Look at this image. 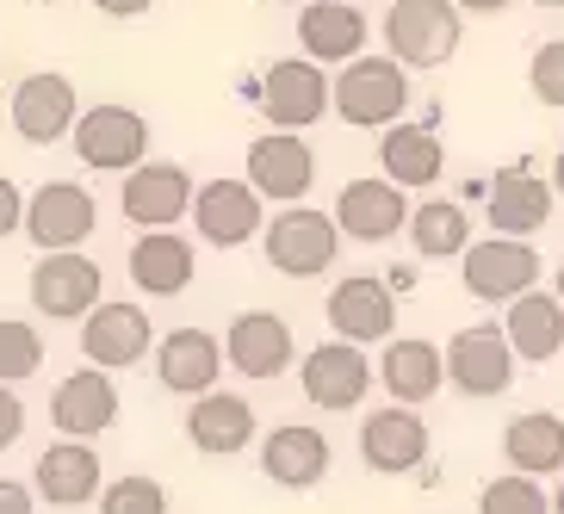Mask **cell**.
I'll return each mask as SVG.
<instances>
[{"label": "cell", "mask_w": 564, "mask_h": 514, "mask_svg": "<svg viewBox=\"0 0 564 514\" xmlns=\"http://www.w3.org/2000/svg\"><path fill=\"white\" fill-rule=\"evenodd\" d=\"M19 223H25V193H19V181H7V174H0V242H7Z\"/></svg>", "instance_id": "cell-38"}, {"label": "cell", "mask_w": 564, "mask_h": 514, "mask_svg": "<svg viewBox=\"0 0 564 514\" xmlns=\"http://www.w3.org/2000/svg\"><path fill=\"white\" fill-rule=\"evenodd\" d=\"M285 7H311V0H285Z\"/></svg>", "instance_id": "cell-46"}, {"label": "cell", "mask_w": 564, "mask_h": 514, "mask_svg": "<svg viewBox=\"0 0 564 514\" xmlns=\"http://www.w3.org/2000/svg\"><path fill=\"white\" fill-rule=\"evenodd\" d=\"M429 447L434 434L429 422L415 409H372L360 422V459L372 464V471H384V478H403V471H415V464H429Z\"/></svg>", "instance_id": "cell-20"}, {"label": "cell", "mask_w": 564, "mask_h": 514, "mask_svg": "<svg viewBox=\"0 0 564 514\" xmlns=\"http://www.w3.org/2000/svg\"><path fill=\"white\" fill-rule=\"evenodd\" d=\"M299 44H304V63H354L366 51V19L354 0H311L299 13Z\"/></svg>", "instance_id": "cell-27"}, {"label": "cell", "mask_w": 564, "mask_h": 514, "mask_svg": "<svg viewBox=\"0 0 564 514\" xmlns=\"http://www.w3.org/2000/svg\"><path fill=\"white\" fill-rule=\"evenodd\" d=\"M329 106L348 124H360V131H391L403 118V106H410V75L391 56H354L329 81Z\"/></svg>", "instance_id": "cell-1"}, {"label": "cell", "mask_w": 564, "mask_h": 514, "mask_svg": "<svg viewBox=\"0 0 564 514\" xmlns=\"http://www.w3.org/2000/svg\"><path fill=\"white\" fill-rule=\"evenodd\" d=\"M552 181L546 174H533V167H502L497 181L484 186V217H490V236H514V242H528V236L546 230L552 217Z\"/></svg>", "instance_id": "cell-15"}, {"label": "cell", "mask_w": 564, "mask_h": 514, "mask_svg": "<svg viewBox=\"0 0 564 514\" xmlns=\"http://www.w3.org/2000/svg\"><path fill=\"white\" fill-rule=\"evenodd\" d=\"M106 280L100 261H87L82 249L75 254H37L32 266V310L51 316V322H82L94 304H100Z\"/></svg>", "instance_id": "cell-10"}, {"label": "cell", "mask_w": 564, "mask_h": 514, "mask_svg": "<svg viewBox=\"0 0 564 514\" xmlns=\"http://www.w3.org/2000/svg\"><path fill=\"white\" fill-rule=\"evenodd\" d=\"M51 422L63 428V440H94V434H106L118 422V384H112V372H100V365L68 372V379L56 384V397H51Z\"/></svg>", "instance_id": "cell-24"}, {"label": "cell", "mask_w": 564, "mask_h": 514, "mask_svg": "<svg viewBox=\"0 0 564 514\" xmlns=\"http://www.w3.org/2000/svg\"><path fill=\"white\" fill-rule=\"evenodd\" d=\"M299 379L316 409H360L366 391H372V360L360 348H348V341H323V348L304 353Z\"/></svg>", "instance_id": "cell-21"}, {"label": "cell", "mask_w": 564, "mask_h": 514, "mask_svg": "<svg viewBox=\"0 0 564 514\" xmlns=\"http://www.w3.org/2000/svg\"><path fill=\"white\" fill-rule=\"evenodd\" d=\"M68 143H75L82 167H100V174H131V167L150 162V118L131 112V106L100 100V106H87V112L75 118Z\"/></svg>", "instance_id": "cell-4"}, {"label": "cell", "mask_w": 564, "mask_h": 514, "mask_svg": "<svg viewBox=\"0 0 564 514\" xmlns=\"http://www.w3.org/2000/svg\"><path fill=\"white\" fill-rule=\"evenodd\" d=\"M329 464H335L329 434L311 428V422H285V428H273L261 440V471L280 490H316V483L329 478Z\"/></svg>", "instance_id": "cell-23"}, {"label": "cell", "mask_w": 564, "mask_h": 514, "mask_svg": "<svg viewBox=\"0 0 564 514\" xmlns=\"http://www.w3.org/2000/svg\"><path fill=\"white\" fill-rule=\"evenodd\" d=\"M32 496L51 502V508H82V502L100 496V452L87 440H56V447L37 452L32 464Z\"/></svg>", "instance_id": "cell-25"}, {"label": "cell", "mask_w": 564, "mask_h": 514, "mask_svg": "<svg viewBox=\"0 0 564 514\" xmlns=\"http://www.w3.org/2000/svg\"><path fill=\"white\" fill-rule=\"evenodd\" d=\"M533 7H564V0H533Z\"/></svg>", "instance_id": "cell-45"}, {"label": "cell", "mask_w": 564, "mask_h": 514, "mask_svg": "<svg viewBox=\"0 0 564 514\" xmlns=\"http://www.w3.org/2000/svg\"><path fill=\"white\" fill-rule=\"evenodd\" d=\"M100 514H167V490L155 478H143V471L112 478L100 490Z\"/></svg>", "instance_id": "cell-35"}, {"label": "cell", "mask_w": 564, "mask_h": 514, "mask_svg": "<svg viewBox=\"0 0 564 514\" xmlns=\"http://www.w3.org/2000/svg\"><path fill=\"white\" fill-rule=\"evenodd\" d=\"M7 118H13V131L37 150H51L75 131V118H82V100H75V81L56 75V68H37L25 81L13 87V100H7Z\"/></svg>", "instance_id": "cell-8"}, {"label": "cell", "mask_w": 564, "mask_h": 514, "mask_svg": "<svg viewBox=\"0 0 564 514\" xmlns=\"http://www.w3.org/2000/svg\"><path fill=\"white\" fill-rule=\"evenodd\" d=\"M261 112H267L273 131L304 136L311 124H323V112H329V68L304 63V56L273 63L267 68V81H261Z\"/></svg>", "instance_id": "cell-7"}, {"label": "cell", "mask_w": 564, "mask_h": 514, "mask_svg": "<svg viewBox=\"0 0 564 514\" xmlns=\"http://www.w3.org/2000/svg\"><path fill=\"white\" fill-rule=\"evenodd\" d=\"M453 7H459V13H502L509 0H453Z\"/></svg>", "instance_id": "cell-41"}, {"label": "cell", "mask_w": 564, "mask_h": 514, "mask_svg": "<svg viewBox=\"0 0 564 514\" xmlns=\"http://www.w3.org/2000/svg\"><path fill=\"white\" fill-rule=\"evenodd\" d=\"M94 7H100L106 19H137V13H150L155 0H94Z\"/></svg>", "instance_id": "cell-40"}, {"label": "cell", "mask_w": 564, "mask_h": 514, "mask_svg": "<svg viewBox=\"0 0 564 514\" xmlns=\"http://www.w3.org/2000/svg\"><path fill=\"white\" fill-rule=\"evenodd\" d=\"M552 199H564V150L552 155Z\"/></svg>", "instance_id": "cell-42"}, {"label": "cell", "mask_w": 564, "mask_h": 514, "mask_svg": "<svg viewBox=\"0 0 564 514\" xmlns=\"http://www.w3.org/2000/svg\"><path fill=\"white\" fill-rule=\"evenodd\" d=\"M410 242L422 261H453V254L471 249V217H465V205L453 199H429V205H410Z\"/></svg>", "instance_id": "cell-32"}, {"label": "cell", "mask_w": 564, "mask_h": 514, "mask_svg": "<svg viewBox=\"0 0 564 514\" xmlns=\"http://www.w3.org/2000/svg\"><path fill=\"white\" fill-rule=\"evenodd\" d=\"M447 384L453 391H465V397H502L514 384V353H509V341H502V329L497 322H471V329H459L447 341Z\"/></svg>", "instance_id": "cell-9"}, {"label": "cell", "mask_w": 564, "mask_h": 514, "mask_svg": "<svg viewBox=\"0 0 564 514\" xmlns=\"http://www.w3.org/2000/svg\"><path fill=\"white\" fill-rule=\"evenodd\" d=\"M186 440H193L199 452H212V459L249 452V440H254L249 397H230V391H205V397H193V409H186Z\"/></svg>", "instance_id": "cell-28"}, {"label": "cell", "mask_w": 564, "mask_h": 514, "mask_svg": "<svg viewBox=\"0 0 564 514\" xmlns=\"http://www.w3.org/2000/svg\"><path fill=\"white\" fill-rule=\"evenodd\" d=\"M528 87H533V100H540V106H558V112H564V37H546V44L533 51Z\"/></svg>", "instance_id": "cell-36"}, {"label": "cell", "mask_w": 564, "mask_h": 514, "mask_svg": "<svg viewBox=\"0 0 564 514\" xmlns=\"http://www.w3.org/2000/svg\"><path fill=\"white\" fill-rule=\"evenodd\" d=\"M19 230L37 242V254H75L87 236L100 230V205L82 181H44L25 199V223Z\"/></svg>", "instance_id": "cell-5"}, {"label": "cell", "mask_w": 564, "mask_h": 514, "mask_svg": "<svg viewBox=\"0 0 564 514\" xmlns=\"http://www.w3.org/2000/svg\"><path fill=\"white\" fill-rule=\"evenodd\" d=\"M0 514H37L32 483H19V478H0Z\"/></svg>", "instance_id": "cell-39"}, {"label": "cell", "mask_w": 564, "mask_h": 514, "mask_svg": "<svg viewBox=\"0 0 564 514\" xmlns=\"http://www.w3.org/2000/svg\"><path fill=\"white\" fill-rule=\"evenodd\" d=\"M199 273V254L181 230H143L131 249V280L143 298H181Z\"/></svg>", "instance_id": "cell-26"}, {"label": "cell", "mask_w": 564, "mask_h": 514, "mask_svg": "<svg viewBox=\"0 0 564 514\" xmlns=\"http://www.w3.org/2000/svg\"><path fill=\"white\" fill-rule=\"evenodd\" d=\"M230 365H224V341L212 329H167L155 341V379L174 391V397H205L217 391Z\"/></svg>", "instance_id": "cell-18"}, {"label": "cell", "mask_w": 564, "mask_h": 514, "mask_svg": "<svg viewBox=\"0 0 564 514\" xmlns=\"http://www.w3.org/2000/svg\"><path fill=\"white\" fill-rule=\"evenodd\" d=\"M249 186L261 199H280V205H304V193L316 186V155L304 136H285V131H267L249 143Z\"/></svg>", "instance_id": "cell-19"}, {"label": "cell", "mask_w": 564, "mask_h": 514, "mask_svg": "<svg viewBox=\"0 0 564 514\" xmlns=\"http://www.w3.org/2000/svg\"><path fill=\"white\" fill-rule=\"evenodd\" d=\"M292 353H299L292 322L273 316V310H242L230 329H224V365L242 372V379H254V384L280 379L285 365H292Z\"/></svg>", "instance_id": "cell-14"}, {"label": "cell", "mask_w": 564, "mask_h": 514, "mask_svg": "<svg viewBox=\"0 0 564 514\" xmlns=\"http://www.w3.org/2000/svg\"><path fill=\"white\" fill-rule=\"evenodd\" d=\"M465 37V19L453 0H391L384 7V44L403 68H441Z\"/></svg>", "instance_id": "cell-2"}, {"label": "cell", "mask_w": 564, "mask_h": 514, "mask_svg": "<svg viewBox=\"0 0 564 514\" xmlns=\"http://www.w3.org/2000/svg\"><path fill=\"white\" fill-rule=\"evenodd\" d=\"M150 348H155V329L137 304H106L100 298L82 316V353H87V365H100V372H124V365H137Z\"/></svg>", "instance_id": "cell-16"}, {"label": "cell", "mask_w": 564, "mask_h": 514, "mask_svg": "<svg viewBox=\"0 0 564 514\" xmlns=\"http://www.w3.org/2000/svg\"><path fill=\"white\" fill-rule=\"evenodd\" d=\"M478 514H552V496L533 478L509 471V478H490L478 496Z\"/></svg>", "instance_id": "cell-34"}, {"label": "cell", "mask_w": 564, "mask_h": 514, "mask_svg": "<svg viewBox=\"0 0 564 514\" xmlns=\"http://www.w3.org/2000/svg\"><path fill=\"white\" fill-rule=\"evenodd\" d=\"M502 341H509L514 360L528 365H546L552 353L564 348V304L552 298V292H521V298L509 304V316H502Z\"/></svg>", "instance_id": "cell-30"}, {"label": "cell", "mask_w": 564, "mask_h": 514, "mask_svg": "<svg viewBox=\"0 0 564 514\" xmlns=\"http://www.w3.org/2000/svg\"><path fill=\"white\" fill-rule=\"evenodd\" d=\"M186 217L199 223V242H212V249H242L249 236L267 230V205L249 181H205Z\"/></svg>", "instance_id": "cell-13"}, {"label": "cell", "mask_w": 564, "mask_h": 514, "mask_svg": "<svg viewBox=\"0 0 564 514\" xmlns=\"http://www.w3.org/2000/svg\"><path fill=\"white\" fill-rule=\"evenodd\" d=\"M552 298H558V304H564V261H558V285H552Z\"/></svg>", "instance_id": "cell-44"}, {"label": "cell", "mask_w": 564, "mask_h": 514, "mask_svg": "<svg viewBox=\"0 0 564 514\" xmlns=\"http://www.w3.org/2000/svg\"><path fill=\"white\" fill-rule=\"evenodd\" d=\"M37 365H44V329L25 316H0V384L32 379Z\"/></svg>", "instance_id": "cell-33"}, {"label": "cell", "mask_w": 564, "mask_h": 514, "mask_svg": "<svg viewBox=\"0 0 564 514\" xmlns=\"http://www.w3.org/2000/svg\"><path fill=\"white\" fill-rule=\"evenodd\" d=\"M459 280L478 304L509 310L521 292L540 285V254H533V242H514V236H484V242H471L459 254Z\"/></svg>", "instance_id": "cell-6"}, {"label": "cell", "mask_w": 564, "mask_h": 514, "mask_svg": "<svg viewBox=\"0 0 564 514\" xmlns=\"http://www.w3.org/2000/svg\"><path fill=\"white\" fill-rule=\"evenodd\" d=\"M261 249H267V266H273V273H285V280H316V273H329L335 254H341V230H335L329 211L285 205L280 217H267Z\"/></svg>", "instance_id": "cell-3"}, {"label": "cell", "mask_w": 564, "mask_h": 514, "mask_svg": "<svg viewBox=\"0 0 564 514\" xmlns=\"http://www.w3.org/2000/svg\"><path fill=\"white\" fill-rule=\"evenodd\" d=\"M118 211L131 217L137 230H174L193 211V174L181 162H143L124 174L118 186Z\"/></svg>", "instance_id": "cell-11"}, {"label": "cell", "mask_w": 564, "mask_h": 514, "mask_svg": "<svg viewBox=\"0 0 564 514\" xmlns=\"http://www.w3.org/2000/svg\"><path fill=\"white\" fill-rule=\"evenodd\" d=\"M372 379L391 391L398 409H415V403H429L434 391L447 384V360H441V348L422 341V335H391L384 353L372 360Z\"/></svg>", "instance_id": "cell-22"}, {"label": "cell", "mask_w": 564, "mask_h": 514, "mask_svg": "<svg viewBox=\"0 0 564 514\" xmlns=\"http://www.w3.org/2000/svg\"><path fill=\"white\" fill-rule=\"evenodd\" d=\"M552 514H564V478H558V490H552Z\"/></svg>", "instance_id": "cell-43"}, {"label": "cell", "mask_w": 564, "mask_h": 514, "mask_svg": "<svg viewBox=\"0 0 564 514\" xmlns=\"http://www.w3.org/2000/svg\"><path fill=\"white\" fill-rule=\"evenodd\" d=\"M379 167L391 186H434L441 174H447V150H441V131H434L429 118L422 124H391V131L379 136Z\"/></svg>", "instance_id": "cell-29"}, {"label": "cell", "mask_w": 564, "mask_h": 514, "mask_svg": "<svg viewBox=\"0 0 564 514\" xmlns=\"http://www.w3.org/2000/svg\"><path fill=\"white\" fill-rule=\"evenodd\" d=\"M19 434H25V403H19L13 384H0V452L13 447Z\"/></svg>", "instance_id": "cell-37"}, {"label": "cell", "mask_w": 564, "mask_h": 514, "mask_svg": "<svg viewBox=\"0 0 564 514\" xmlns=\"http://www.w3.org/2000/svg\"><path fill=\"white\" fill-rule=\"evenodd\" d=\"M335 230L348 236V242H391V236L410 223V199H403V186H391L384 174L372 181H348L335 193Z\"/></svg>", "instance_id": "cell-17"}, {"label": "cell", "mask_w": 564, "mask_h": 514, "mask_svg": "<svg viewBox=\"0 0 564 514\" xmlns=\"http://www.w3.org/2000/svg\"><path fill=\"white\" fill-rule=\"evenodd\" d=\"M329 329H335V341H348V348L391 341V335H398V292H391V280L348 273V280L329 292Z\"/></svg>", "instance_id": "cell-12"}, {"label": "cell", "mask_w": 564, "mask_h": 514, "mask_svg": "<svg viewBox=\"0 0 564 514\" xmlns=\"http://www.w3.org/2000/svg\"><path fill=\"white\" fill-rule=\"evenodd\" d=\"M502 459L521 471V478H564V415L552 409H528L502 428Z\"/></svg>", "instance_id": "cell-31"}]
</instances>
